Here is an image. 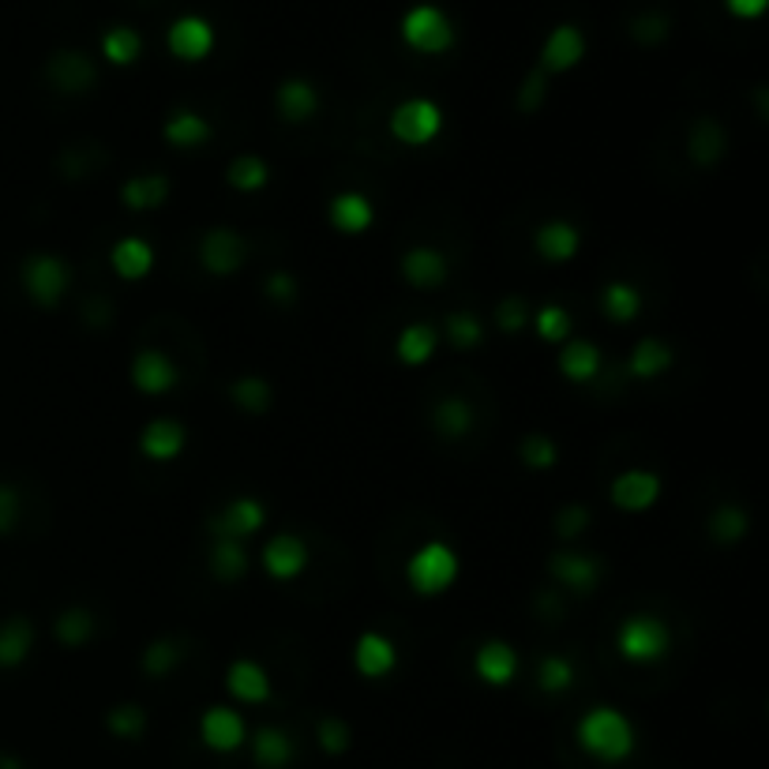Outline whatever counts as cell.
Wrapping results in <instances>:
<instances>
[{"mask_svg":"<svg viewBox=\"0 0 769 769\" xmlns=\"http://www.w3.org/2000/svg\"><path fill=\"white\" fill-rule=\"evenodd\" d=\"M398 275H402V282H406V286L428 293V289H440L443 282H447L451 267H447V256H443L440 248H432V245H413L410 252H402Z\"/></svg>","mask_w":769,"mask_h":769,"instance_id":"obj_19","label":"cell"},{"mask_svg":"<svg viewBox=\"0 0 769 769\" xmlns=\"http://www.w3.org/2000/svg\"><path fill=\"white\" fill-rule=\"evenodd\" d=\"M102 57H106V65H114V68H131L144 57V34L128 23L109 27L102 34Z\"/></svg>","mask_w":769,"mask_h":769,"instance_id":"obj_37","label":"cell"},{"mask_svg":"<svg viewBox=\"0 0 769 769\" xmlns=\"http://www.w3.org/2000/svg\"><path fill=\"white\" fill-rule=\"evenodd\" d=\"M158 267V252L147 237H120L109 248V270L120 282H144Z\"/></svg>","mask_w":769,"mask_h":769,"instance_id":"obj_24","label":"cell"},{"mask_svg":"<svg viewBox=\"0 0 769 769\" xmlns=\"http://www.w3.org/2000/svg\"><path fill=\"white\" fill-rule=\"evenodd\" d=\"M533 252H538L544 263H552V267H563V263H571L582 252V233L574 221L549 218V221H541L538 233H533Z\"/></svg>","mask_w":769,"mask_h":769,"instance_id":"obj_21","label":"cell"},{"mask_svg":"<svg viewBox=\"0 0 769 769\" xmlns=\"http://www.w3.org/2000/svg\"><path fill=\"white\" fill-rule=\"evenodd\" d=\"M473 424H477V417H473V406L465 398H459V394H451V398H440L436 410H432V428H436L443 440L470 436Z\"/></svg>","mask_w":769,"mask_h":769,"instance_id":"obj_34","label":"cell"},{"mask_svg":"<svg viewBox=\"0 0 769 769\" xmlns=\"http://www.w3.org/2000/svg\"><path fill=\"white\" fill-rule=\"evenodd\" d=\"M462 574V555L454 544L447 541H424L417 549L410 552L406 560V585L424 601H432V597H443L451 590L454 582H459Z\"/></svg>","mask_w":769,"mask_h":769,"instance_id":"obj_2","label":"cell"},{"mask_svg":"<svg viewBox=\"0 0 769 769\" xmlns=\"http://www.w3.org/2000/svg\"><path fill=\"white\" fill-rule=\"evenodd\" d=\"M248 571H252V560H248L245 544L229 541V538L210 541V574H215L218 582H240Z\"/></svg>","mask_w":769,"mask_h":769,"instance_id":"obj_35","label":"cell"},{"mask_svg":"<svg viewBox=\"0 0 769 769\" xmlns=\"http://www.w3.org/2000/svg\"><path fill=\"white\" fill-rule=\"evenodd\" d=\"M672 364H676L672 346L653 338V334H645V338L634 342L631 357H627V372H631L634 379H657V376H664Z\"/></svg>","mask_w":769,"mask_h":769,"instance_id":"obj_32","label":"cell"},{"mask_svg":"<svg viewBox=\"0 0 769 769\" xmlns=\"http://www.w3.org/2000/svg\"><path fill=\"white\" fill-rule=\"evenodd\" d=\"M169 196H174V185H169L166 174H139L120 185V204L128 210H139V215H144V210L166 207Z\"/></svg>","mask_w":769,"mask_h":769,"instance_id":"obj_31","label":"cell"},{"mask_svg":"<svg viewBox=\"0 0 769 769\" xmlns=\"http://www.w3.org/2000/svg\"><path fill=\"white\" fill-rule=\"evenodd\" d=\"M473 672L489 687H511L522 672V657L507 639H484L473 653Z\"/></svg>","mask_w":769,"mask_h":769,"instance_id":"obj_18","label":"cell"},{"mask_svg":"<svg viewBox=\"0 0 769 769\" xmlns=\"http://www.w3.org/2000/svg\"><path fill=\"white\" fill-rule=\"evenodd\" d=\"M263 293L270 297V305H293L297 300V278L289 275V270H275V275L267 278V286H263Z\"/></svg>","mask_w":769,"mask_h":769,"instance_id":"obj_54","label":"cell"},{"mask_svg":"<svg viewBox=\"0 0 769 769\" xmlns=\"http://www.w3.org/2000/svg\"><path fill=\"white\" fill-rule=\"evenodd\" d=\"M275 109L286 125H308L319 114V90L305 76H289L275 87Z\"/></svg>","mask_w":769,"mask_h":769,"instance_id":"obj_23","label":"cell"},{"mask_svg":"<svg viewBox=\"0 0 769 769\" xmlns=\"http://www.w3.org/2000/svg\"><path fill=\"white\" fill-rule=\"evenodd\" d=\"M440 349V327H432V323H410V327L398 331V338H394V357L398 364H406V368H424V364H432Z\"/></svg>","mask_w":769,"mask_h":769,"instance_id":"obj_28","label":"cell"},{"mask_svg":"<svg viewBox=\"0 0 769 769\" xmlns=\"http://www.w3.org/2000/svg\"><path fill=\"white\" fill-rule=\"evenodd\" d=\"M724 4V12L732 16V19H762L766 16V8H769V0H721Z\"/></svg>","mask_w":769,"mask_h":769,"instance_id":"obj_55","label":"cell"},{"mask_svg":"<svg viewBox=\"0 0 769 769\" xmlns=\"http://www.w3.org/2000/svg\"><path fill=\"white\" fill-rule=\"evenodd\" d=\"M199 267L207 270L210 278H233L245 270L248 263V240L240 229L233 226H210L204 237H199Z\"/></svg>","mask_w":769,"mask_h":769,"instance_id":"obj_7","label":"cell"},{"mask_svg":"<svg viewBox=\"0 0 769 769\" xmlns=\"http://www.w3.org/2000/svg\"><path fill=\"white\" fill-rule=\"evenodd\" d=\"M128 379L144 398H166L169 391H177L180 383V368L169 353L161 349H139L128 364Z\"/></svg>","mask_w":769,"mask_h":769,"instance_id":"obj_12","label":"cell"},{"mask_svg":"<svg viewBox=\"0 0 769 769\" xmlns=\"http://www.w3.org/2000/svg\"><path fill=\"white\" fill-rule=\"evenodd\" d=\"M585 525H590V511H585L582 503H571V507H563L555 514V533H560L563 541H574Z\"/></svg>","mask_w":769,"mask_h":769,"instance_id":"obj_53","label":"cell"},{"mask_svg":"<svg viewBox=\"0 0 769 769\" xmlns=\"http://www.w3.org/2000/svg\"><path fill=\"white\" fill-rule=\"evenodd\" d=\"M34 642H38L34 623H30L27 615H8V620L0 623V668L12 672V668L27 664V657L34 653Z\"/></svg>","mask_w":769,"mask_h":769,"instance_id":"obj_30","label":"cell"},{"mask_svg":"<svg viewBox=\"0 0 769 769\" xmlns=\"http://www.w3.org/2000/svg\"><path fill=\"white\" fill-rule=\"evenodd\" d=\"M664 495V481L657 470H642V465H631V470H620L609 484V503L623 514H645L661 503Z\"/></svg>","mask_w":769,"mask_h":769,"instance_id":"obj_8","label":"cell"},{"mask_svg":"<svg viewBox=\"0 0 769 769\" xmlns=\"http://www.w3.org/2000/svg\"><path fill=\"white\" fill-rule=\"evenodd\" d=\"M210 136H215V128H210V120L199 114V109H174V114L166 117V125H161V139H166L174 150H199L210 144Z\"/></svg>","mask_w":769,"mask_h":769,"instance_id":"obj_27","label":"cell"},{"mask_svg":"<svg viewBox=\"0 0 769 769\" xmlns=\"http://www.w3.org/2000/svg\"><path fill=\"white\" fill-rule=\"evenodd\" d=\"M252 762L259 769H286L293 762V740L282 728L263 724L256 736H252Z\"/></svg>","mask_w":769,"mask_h":769,"instance_id":"obj_33","label":"cell"},{"mask_svg":"<svg viewBox=\"0 0 769 769\" xmlns=\"http://www.w3.org/2000/svg\"><path fill=\"white\" fill-rule=\"evenodd\" d=\"M327 221L334 233H342V237H361V233H368L376 226V204L357 188L338 191L327 207Z\"/></svg>","mask_w":769,"mask_h":769,"instance_id":"obj_22","label":"cell"},{"mask_svg":"<svg viewBox=\"0 0 769 769\" xmlns=\"http://www.w3.org/2000/svg\"><path fill=\"white\" fill-rule=\"evenodd\" d=\"M98 623H95V612L83 609V604H72V609H65L57 615L53 623V639L60 645H68V650H79V645H87L95 639Z\"/></svg>","mask_w":769,"mask_h":769,"instance_id":"obj_39","label":"cell"},{"mask_svg":"<svg viewBox=\"0 0 769 769\" xmlns=\"http://www.w3.org/2000/svg\"><path fill=\"white\" fill-rule=\"evenodd\" d=\"M398 34L413 53L421 57H443L451 53L454 42H459V30H454V19L443 12L440 4H413L398 23Z\"/></svg>","mask_w":769,"mask_h":769,"instance_id":"obj_4","label":"cell"},{"mask_svg":"<svg viewBox=\"0 0 769 769\" xmlns=\"http://www.w3.org/2000/svg\"><path fill=\"white\" fill-rule=\"evenodd\" d=\"M555 368H560V376L566 383H590V379L601 376L604 353L590 338H566L560 357H555Z\"/></svg>","mask_w":769,"mask_h":769,"instance_id":"obj_26","label":"cell"},{"mask_svg":"<svg viewBox=\"0 0 769 769\" xmlns=\"http://www.w3.org/2000/svg\"><path fill=\"white\" fill-rule=\"evenodd\" d=\"M312 563V549L300 533H275V538L263 541L259 552V566L267 579L275 582H297L300 574L308 571Z\"/></svg>","mask_w":769,"mask_h":769,"instance_id":"obj_9","label":"cell"},{"mask_svg":"<svg viewBox=\"0 0 769 769\" xmlns=\"http://www.w3.org/2000/svg\"><path fill=\"white\" fill-rule=\"evenodd\" d=\"M226 185L240 196H256L270 185V166L259 155H237L226 166Z\"/></svg>","mask_w":769,"mask_h":769,"instance_id":"obj_38","label":"cell"},{"mask_svg":"<svg viewBox=\"0 0 769 769\" xmlns=\"http://www.w3.org/2000/svg\"><path fill=\"white\" fill-rule=\"evenodd\" d=\"M530 305H525V297H503L500 308H495V323H500L503 334H522L530 327Z\"/></svg>","mask_w":769,"mask_h":769,"instance_id":"obj_50","label":"cell"},{"mask_svg":"<svg viewBox=\"0 0 769 769\" xmlns=\"http://www.w3.org/2000/svg\"><path fill=\"white\" fill-rule=\"evenodd\" d=\"M549 574L563 585V590H571V593H593L597 585H601L604 566L590 552L560 549V552L549 555Z\"/></svg>","mask_w":769,"mask_h":769,"instance_id":"obj_15","label":"cell"},{"mask_svg":"<svg viewBox=\"0 0 769 769\" xmlns=\"http://www.w3.org/2000/svg\"><path fill=\"white\" fill-rule=\"evenodd\" d=\"M544 98H549V76H544L541 68H533L519 87V109L522 114H538Z\"/></svg>","mask_w":769,"mask_h":769,"instance_id":"obj_51","label":"cell"},{"mask_svg":"<svg viewBox=\"0 0 769 769\" xmlns=\"http://www.w3.org/2000/svg\"><path fill=\"white\" fill-rule=\"evenodd\" d=\"M574 680H579V672H574V664L566 661L560 653H549L538 661V687L544 694H563L571 691Z\"/></svg>","mask_w":769,"mask_h":769,"instance_id":"obj_43","label":"cell"},{"mask_svg":"<svg viewBox=\"0 0 769 769\" xmlns=\"http://www.w3.org/2000/svg\"><path fill=\"white\" fill-rule=\"evenodd\" d=\"M353 668L364 680H387L398 668V645L383 631H361L357 642H353Z\"/></svg>","mask_w":769,"mask_h":769,"instance_id":"obj_20","label":"cell"},{"mask_svg":"<svg viewBox=\"0 0 769 769\" xmlns=\"http://www.w3.org/2000/svg\"><path fill=\"white\" fill-rule=\"evenodd\" d=\"M19 519H23V500H19V489L8 481H0V538L16 530Z\"/></svg>","mask_w":769,"mask_h":769,"instance_id":"obj_52","label":"cell"},{"mask_svg":"<svg viewBox=\"0 0 769 769\" xmlns=\"http://www.w3.org/2000/svg\"><path fill=\"white\" fill-rule=\"evenodd\" d=\"M46 79L60 90V95H87V90L98 83V65L83 53V49H57L46 65Z\"/></svg>","mask_w":769,"mask_h":769,"instance_id":"obj_16","label":"cell"},{"mask_svg":"<svg viewBox=\"0 0 769 769\" xmlns=\"http://www.w3.org/2000/svg\"><path fill=\"white\" fill-rule=\"evenodd\" d=\"M316 743L323 747L327 755H346L349 751V743H353V732H349V724L342 721V717H319V724H316Z\"/></svg>","mask_w":769,"mask_h":769,"instance_id":"obj_48","label":"cell"},{"mask_svg":"<svg viewBox=\"0 0 769 769\" xmlns=\"http://www.w3.org/2000/svg\"><path fill=\"white\" fill-rule=\"evenodd\" d=\"M387 131L394 144H402V147H432L443 131V109L440 102H432V98L413 95L391 109Z\"/></svg>","mask_w":769,"mask_h":769,"instance_id":"obj_6","label":"cell"},{"mask_svg":"<svg viewBox=\"0 0 769 769\" xmlns=\"http://www.w3.org/2000/svg\"><path fill=\"white\" fill-rule=\"evenodd\" d=\"M199 740H204L207 751L233 755L248 743V724L233 706H207L204 717H199Z\"/></svg>","mask_w":769,"mask_h":769,"instance_id":"obj_14","label":"cell"},{"mask_svg":"<svg viewBox=\"0 0 769 769\" xmlns=\"http://www.w3.org/2000/svg\"><path fill=\"white\" fill-rule=\"evenodd\" d=\"M166 46L180 65H199L215 53L218 34L207 16H177L166 30Z\"/></svg>","mask_w":769,"mask_h":769,"instance_id":"obj_11","label":"cell"},{"mask_svg":"<svg viewBox=\"0 0 769 769\" xmlns=\"http://www.w3.org/2000/svg\"><path fill=\"white\" fill-rule=\"evenodd\" d=\"M106 728L117 740H139L147 732V710L136 702H120L106 713Z\"/></svg>","mask_w":769,"mask_h":769,"instance_id":"obj_47","label":"cell"},{"mask_svg":"<svg viewBox=\"0 0 769 769\" xmlns=\"http://www.w3.org/2000/svg\"><path fill=\"white\" fill-rule=\"evenodd\" d=\"M263 525H267V507H263L256 495H233V500L221 503L215 519H210V533L245 544L248 538H256Z\"/></svg>","mask_w":769,"mask_h":769,"instance_id":"obj_13","label":"cell"},{"mask_svg":"<svg viewBox=\"0 0 769 769\" xmlns=\"http://www.w3.org/2000/svg\"><path fill=\"white\" fill-rule=\"evenodd\" d=\"M229 398L240 413H252V417H263L270 406H275V387H270L263 376H240L229 383Z\"/></svg>","mask_w":769,"mask_h":769,"instance_id":"obj_40","label":"cell"},{"mask_svg":"<svg viewBox=\"0 0 769 769\" xmlns=\"http://www.w3.org/2000/svg\"><path fill=\"white\" fill-rule=\"evenodd\" d=\"M177 668H180V645L174 639H155L139 653V672L150 676V680H166Z\"/></svg>","mask_w":769,"mask_h":769,"instance_id":"obj_42","label":"cell"},{"mask_svg":"<svg viewBox=\"0 0 769 769\" xmlns=\"http://www.w3.org/2000/svg\"><path fill=\"white\" fill-rule=\"evenodd\" d=\"M533 331H538V338L541 342H566L571 338V331H574V319H571V312H566L563 305H541L538 312H533Z\"/></svg>","mask_w":769,"mask_h":769,"instance_id":"obj_45","label":"cell"},{"mask_svg":"<svg viewBox=\"0 0 769 769\" xmlns=\"http://www.w3.org/2000/svg\"><path fill=\"white\" fill-rule=\"evenodd\" d=\"M19 282H23L27 297L38 308H57L68 297V289H72V267L57 252H34L19 267Z\"/></svg>","mask_w":769,"mask_h":769,"instance_id":"obj_5","label":"cell"},{"mask_svg":"<svg viewBox=\"0 0 769 769\" xmlns=\"http://www.w3.org/2000/svg\"><path fill=\"white\" fill-rule=\"evenodd\" d=\"M440 334L459 353H465V349H477L484 342V323H481V316H473V312H451V316L443 319Z\"/></svg>","mask_w":769,"mask_h":769,"instance_id":"obj_41","label":"cell"},{"mask_svg":"<svg viewBox=\"0 0 769 769\" xmlns=\"http://www.w3.org/2000/svg\"><path fill=\"white\" fill-rule=\"evenodd\" d=\"M601 312H604V319L620 323V327L623 323H634L642 316V293L634 289L631 282L615 278L601 289Z\"/></svg>","mask_w":769,"mask_h":769,"instance_id":"obj_36","label":"cell"},{"mask_svg":"<svg viewBox=\"0 0 769 769\" xmlns=\"http://www.w3.org/2000/svg\"><path fill=\"white\" fill-rule=\"evenodd\" d=\"M188 447V428L177 417H150L139 432V454L155 465L177 462Z\"/></svg>","mask_w":769,"mask_h":769,"instance_id":"obj_17","label":"cell"},{"mask_svg":"<svg viewBox=\"0 0 769 769\" xmlns=\"http://www.w3.org/2000/svg\"><path fill=\"white\" fill-rule=\"evenodd\" d=\"M226 691L229 698H237V702L245 706H263L270 702V672L263 668L259 661H252V657H237L229 668H226Z\"/></svg>","mask_w":769,"mask_h":769,"instance_id":"obj_25","label":"cell"},{"mask_svg":"<svg viewBox=\"0 0 769 769\" xmlns=\"http://www.w3.org/2000/svg\"><path fill=\"white\" fill-rule=\"evenodd\" d=\"M724 150H728V136H724L721 120L698 117L691 125V131H687V158H691L694 166L710 169V166H717V161L724 158Z\"/></svg>","mask_w":769,"mask_h":769,"instance_id":"obj_29","label":"cell"},{"mask_svg":"<svg viewBox=\"0 0 769 769\" xmlns=\"http://www.w3.org/2000/svg\"><path fill=\"white\" fill-rule=\"evenodd\" d=\"M615 650L627 664H661L672 650V627L653 612H631L615 631Z\"/></svg>","mask_w":769,"mask_h":769,"instance_id":"obj_3","label":"cell"},{"mask_svg":"<svg viewBox=\"0 0 769 769\" xmlns=\"http://www.w3.org/2000/svg\"><path fill=\"white\" fill-rule=\"evenodd\" d=\"M519 459L522 465H530V470H552L555 462H560V443L552 436H544V432H530V436H522L519 443Z\"/></svg>","mask_w":769,"mask_h":769,"instance_id":"obj_46","label":"cell"},{"mask_svg":"<svg viewBox=\"0 0 769 769\" xmlns=\"http://www.w3.org/2000/svg\"><path fill=\"white\" fill-rule=\"evenodd\" d=\"M585 49H590V42H585V30L579 23H555L541 42L538 68L544 76L574 72V68L585 60Z\"/></svg>","mask_w":769,"mask_h":769,"instance_id":"obj_10","label":"cell"},{"mask_svg":"<svg viewBox=\"0 0 769 769\" xmlns=\"http://www.w3.org/2000/svg\"><path fill=\"white\" fill-rule=\"evenodd\" d=\"M668 30H672V19L664 12H642L631 19V38L639 46H661L668 38Z\"/></svg>","mask_w":769,"mask_h":769,"instance_id":"obj_49","label":"cell"},{"mask_svg":"<svg viewBox=\"0 0 769 769\" xmlns=\"http://www.w3.org/2000/svg\"><path fill=\"white\" fill-rule=\"evenodd\" d=\"M574 740L593 762L615 766L627 762L639 747V732H634V721L615 706H590L579 724H574Z\"/></svg>","mask_w":769,"mask_h":769,"instance_id":"obj_1","label":"cell"},{"mask_svg":"<svg viewBox=\"0 0 769 769\" xmlns=\"http://www.w3.org/2000/svg\"><path fill=\"white\" fill-rule=\"evenodd\" d=\"M747 530H751L747 511L736 507V503H724V507H717L710 514V533H713L717 544H740L747 538Z\"/></svg>","mask_w":769,"mask_h":769,"instance_id":"obj_44","label":"cell"}]
</instances>
